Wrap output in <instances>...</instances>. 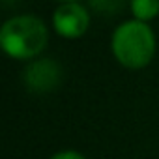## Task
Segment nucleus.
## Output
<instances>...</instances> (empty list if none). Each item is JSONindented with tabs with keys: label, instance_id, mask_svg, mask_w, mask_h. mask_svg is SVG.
<instances>
[{
	"label": "nucleus",
	"instance_id": "nucleus-1",
	"mask_svg": "<svg viewBox=\"0 0 159 159\" xmlns=\"http://www.w3.org/2000/svg\"><path fill=\"white\" fill-rule=\"evenodd\" d=\"M112 54L114 58L129 67V69H140L148 66L155 52V36L153 30L144 21H125L122 23L114 34H112Z\"/></svg>",
	"mask_w": 159,
	"mask_h": 159
},
{
	"label": "nucleus",
	"instance_id": "nucleus-2",
	"mask_svg": "<svg viewBox=\"0 0 159 159\" xmlns=\"http://www.w3.org/2000/svg\"><path fill=\"white\" fill-rule=\"evenodd\" d=\"M0 45L11 58H34L47 45V26L41 19L34 15L11 17L2 25Z\"/></svg>",
	"mask_w": 159,
	"mask_h": 159
},
{
	"label": "nucleus",
	"instance_id": "nucleus-3",
	"mask_svg": "<svg viewBox=\"0 0 159 159\" xmlns=\"http://www.w3.org/2000/svg\"><path fill=\"white\" fill-rule=\"evenodd\" d=\"M88 23H90L88 11L77 2L62 4L52 15V25H54L56 32L62 34L64 38L83 36L88 28Z\"/></svg>",
	"mask_w": 159,
	"mask_h": 159
},
{
	"label": "nucleus",
	"instance_id": "nucleus-4",
	"mask_svg": "<svg viewBox=\"0 0 159 159\" xmlns=\"http://www.w3.org/2000/svg\"><path fill=\"white\" fill-rule=\"evenodd\" d=\"M60 75H62L60 66L54 60H51V58L36 60L25 71V84L32 92H39V94L51 92L60 83Z\"/></svg>",
	"mask_w": 159,
	"mask_h": 159
},
{
	"label": "nucleus",
	"instance_id": "nucleus-5",
	"mask_svg": "<svg viewBox=\"0 0 159 159\" xmlns=\"http://www.w3.org/2000/svg\"><path fill=\"white\" fill-rule=\"evenodd\" d=\"M131 11L137 21H148L159 13V0H131Z\"/></svg>",
	"mask_w": 159,
	"mask_h": 159
},
{
	"label": "nucleus",
	"instance_id": "nucleus-6",
	"mask_svg": "<svg viewBox=\"0 0 159 159\" xmlns=\"http://www.w3.org/2000/svg\"><path fill=\"white\" fill-rule=\"evenodd\" d=\"M51 159H86V157L77 150H62V152H56Z\"/></svg>",
	"mask_w": 159,
	"mask_h": 159
},
{
	"label": "nucleus",
	"instance_id": "nucleus-7",
	"mask_svg": "<svg viewBox=\"0 0 159 159\" xmlns=\"http://www.w3.org/2000/svg\"><path fill=\"white\" fill-rule=\"evenodd\" d=\"M64 2H66V4H67V2H75V0H64Z\"/></svg>",
	"mask_w": 159,
	"mask_h": 159
}]
</instances>
